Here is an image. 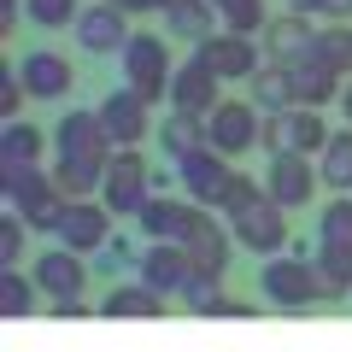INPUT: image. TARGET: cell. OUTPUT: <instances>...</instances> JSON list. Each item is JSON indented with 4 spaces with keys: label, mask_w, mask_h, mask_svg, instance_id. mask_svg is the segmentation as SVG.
<instances>
[{
    "label": "cell",
    "mask_w": 352,
    "mask_h": 352,
    "mask_svg": "<svg viewBox=\"0 0 352 352\" xmlns=\"http://www.w3.org/2000/svg\"><path fill=\"white\" fill-rule=\"evenodd\" d=\"M0 200L36 235H59V217L71 206L59 194V182H53V170H41V164H0Z\"/></svg>",
    "instance_id": "obj_1"
},
{
    "label": "cell",
    "mask_w": 352,
    "mask_h": 352,
    "mask_svg": "<svg viewBox=\"0 0 352 352\" xmlns=\"http://www.w3.org/2000/svg\"><path fill=\"white\" fill-rule=\"evenodd\" d=\"M118 65H124V82L135 88L147 106L170 100L176 59H170V41H164V36H153V30H135V36H129V47L118 53Z\"/></svg>",
    "instance_id": "obj_2"
},
{
    "label": "cell",
    "mask_w": 352,
    "mask_h": 352,
    "mask_svg": "<svg viewBox=\"0 0 352 352\" xmlns=\"http://www.w3.org/2000/svg\"><path fill=\"white\" fill-rule=\"evenodd\" d=\"M258 294L270 305H282V311H305V305L323 300L311 258H300V252H270V258L258 264Z\"/></svg>",
    "instance_id": "obj_3"
},
{
    "label": "cell",
    "mask_w": 352,
    "mask_h": 352,
    "mask_svg": "<svg viewBox=\"0 0 352 352\" xmlns=\"http://www.w3.org/2000/svg\"><path fill=\"white\" fill-rule=\"evenodd\" d=\"M335 135V129L323 124V112L317 106H288V112H264L258 124V147L264 153H323V141Z\"/></svg>",
    "instance_id": "obj_4"
},
{
    "label": "cell",
    "mask_w": 352,
    "mask_h": 352,
    "mask_svg": "<svg viewBox=\"0 0 352 352\" xmlns=\"http://www.w3.org/2000/svg\"><path fill=\"white\" fill-rule=\"evenodd\" d=\"M100 200L112 206V217H141V206L153 200L147 153H135V147H112V159H106V182H100Z\"/></svg>",
    "instance_id": "obj_5"
},
{
    "label": "cell",
    "mask_w": 352,
    "mask_h": 352,
    "mask_svg": "<svg viewBox=\"0 0 352 352\" xmlns=\"http://www.w3.org/2000/svg\"><path fill=\"white\" fill-rule=\"evenodd\" d=\"M71 36H76V47L82 53H94V59H112V53H124L129 47V12L118 6V0H88L82 12H76V24H71Z\"/></svg>",
    "instance_id": "obj_6"
},
{
    "label": "cell",
    "mask_w": 352,
    "mask_h": 352,
    "mask_svg": "<svg viewBox=\"0 0 352 352\" xmlns=\"http://www.w3.org/2000/svg\"><path fill=\"white\" fill-rule=\"evenodd\" d=\"M229 235H235V247L258 252V258H270V252H288V206H276L270 194H264L258 206H247V212L229 217Z\"/></svg>",
    "instance_id": "obj_7"
},
{
    "label": "cell",
    "mask_w": 352,
    "mask_h": 352,
    "mask_svg": "<svg viewBox=\"0 0 352 352\" xmlns=\"http://www.w3.org/2000/svg\"><path fill=\"white\" fill-rule=\"evenodd\" d=\"M317 159L311 153H270V170H264V194L276 206H288V212H300V206L317 200Z\"/></svg>",
    "instance_id": "obj_8"
},
{
    "label": "cell",
    "mask_w": 352,
    "mask_h": 352,
    "mask_svg": "<svg viewBox=\"0 0 352 352\" xmlns=\"http://www.w3.org/2000/svg\"><path fill=\"white\" fill-rule=\"evenodd\" d=\"M258 106L252 100H223L217 112H206V147H217L223 159H241V153L258 147Z\"/></svg>",
    "instance_id": "obj_9"
},
{
    "label": "cell",
    "mask_w": 352,
    "mask_h": 352,
    "mask_svg": "<svg viewBox=\"0 0 352 352\" xmlns=\"http://www.w3.org/2000/svg\"><path fill=\"white\" fill-rule=\"evenodd\" d=\"M176 176H182V194H188L194 206H212V212H223V194H229V159L217 147H194L188 159H176Z\"/></svg>",
    "instance_id": "obj_10"
},
{
    "label": "cell",
    "mask_w": 352,
    "mask_h": 352,
    "mask_svg": "<svg viewBox=\"0 0 352 352\" xmlns=\"http://www.w3.org/2000/svg\"><path fill=\"white\" fill-rule=\"evenodd\" d=\"M53 153L65 159H112V135H106L100 112H82V106H65L59 124H53Z\"/></svg>",
    "instance_id": "obj_11"
},
{
    "label": "cell",
    "mask_w": 352,
    "mask_h": 352,
    "mask_svg": "<svg viewBox=\"0 0 352 352\" xmlns=\"http://www.w3.org/2000/svg\"><path fill=\"white\" fill-rule=\"evenodd\" d=\"M36 288L41 294H53V300H76V294L88 288V276H94V264H88V252H76V247H47V252H36Z\"/></svg>",
    "instance_id": "obj_12"
},
{
    "label": "cell",
    "mask_w": 352,
    "mask_h": 352,
    "mask_svg": "<svg viewBox=\"0 0 352 352\" xmlns=\"http://www.w3.org/2000/svg\"><path fill=\"white\" fill-rule=\"evenodd\" d=\"M194 53H200L223 82H252V71L264 65V41L258 36H235V30H217V36L200 41Z\"/></svg>",
    "instance_id": "obj_13"
},
{
    "label": "cell",
    "mask_w": 352,
    "mask_h": 352,
    "mask_svg": "<svg viewBox=\"0 0 352 352\" xmlns=\"http://www.w3.org/2000/svg\"><path fill=\"white\" fill-rule=\"evenodd\" d=\"M170 106H182V112H217L223 106V76L212 71V65L200 59V53H188V59H176V76H170Z\"/></svg>",
    "instance_id": "obj_14"
},
{
    "label": "cell",
    "mask_w": 352,
    "mask_h": 352,
    "mask_svg": "<svg viewBox=\"0 0 352 352\" xmlns=\"http://www.w3.org/2000/svg\"><path fill=\"white\" fill-rule=\"evenodd\" d=\"M18 76H24L30 100H65V94L76 88L71 59H65V53H53V47H30V53H18Z\"/></svg>",
    "instance_id": "obj_15"
},
{
    "label": "cell",
    "mask_w": 352,
    "mask_h": 352,
    "mask_svg": "<svg viewBox=\"0 0 352 352\" xmlns=\"http://www.w3.org/2000/svg\"><path fill=\"white\" fill-rule=\"evenodd\" d=\"M59 241L94 258V252L112 241V206H106V200H71L65 217H59Z\"/></svg>",
    "instance_id": "obj_16"
},
{
    "label": "cell",
    "mask_w": 352,
    "mask_h": 352,
    "mask_svg": "<svg viewBox=\"0 0 352 352\" xmlns=\"http://www.w3.org/2000/svg\"><path fill=\"white\" fill-rule=\"evenodd\" d=\"M94 112H100V124H106V135H112V147H141V135L153 129L147 100H141L129 82H124V88H112V94H106Z\"/></svg>",
    "instance_id": "obj_17"
},
{
    "label": "cell",
    "mask_w": 352,
    "mask_h": 352,
    "mask_svg": "<svg viewBox=\"0 0 352 352\" xmlns=\"http://www.w3.org/2000/svg\"><path fill=\"white\" fill-rule=\"evenodd\" d=\"M147 288H159V294H182L188 288V276H194V258H188V247L182 241H147L141 247V270H135Z\"/></svg>",
    "instance_id": "obj_18"
},
{
    "label": "cell",
    "mask_w": 352,
    "mask_h": 352,
    "mask_svg": "<svg viewBox=\"0 0 352 352\" xmlns=\"http://www.w3.org/2000/svg\"><path fill=\"white\" fill-rule=\"evenodd\" d=\"M182 247H188L194 270H206V276H223L229 270V252H235V235H223V223L212 217V206H200L188 223V235H182Z\"/></svg>",
    "instance_id": "obj_19"
},
{
    "label": "cell",
    "mask_w": 352,
    "mask_h": 352,
    "mask_svg": "<svg viewBox=\"0 0 352 352\" xmlns=\"http://www.w3.org/2000/svg\"><path fill=\"white\" fill-rule=\"evenodd\" d=\"M288 76H294V106H317V112H323V106H335L340 88H346V71H335V65L317 59V53L294 59Z\"/></svg>",
    "instance_id": "obj_20"
},
{
    "label": "cell",
    "mask_w": 352,
    "mask_h": 352,
    "mask_svg": "<svg viewBox=\"0 0 352 352\" xmlns=\"http://www.w3.org/2000/svg\"><path fill=\"white\" fill-rule=\"evenodd\" d=\"M264 59L270 65H294V59H305V53L317 47V24L305 12H276L270 24H264Z\"/></svg>",
    "instance_id": "obj_21"
},
{
    "label": "cell",
    "mask_w": 352,
    "mask_h": 352,
    "mask_svg": "<svg viewBox=\"0 0 352 352\" xmlns=\"http://www.w3.org/2000/svg\"><path fill=\"white\" fill-rule=\"evenodd\" d=\"M194 212H200L194 200H164V194H153V200L141 206L135 229H141V241H182L188 223H194Z\"/></svg>",
    "instance_id": "obj_22"
},
{
    "label": "cell",
    "mask_w": 352,
    "mask_h": 352,
    "mask_svg": "<svg viewBox=\"0 0 352 352\" xmlns=\"http://www.w3.org/2000/svg\"><path fill=\"white\" fill-rule=\"evenodd\" d=\"M164 305H170V294L147 288L141 276H124V282H112V288H106L100 311H106V317H164Z\"/></svg>",
    "instance_id": "obj_23"
},
{
    "label": "cell",
    "mask_w": 352,
    "mask_h": 352,
    "mask_svg": "<svg viewBox=\"0 0 352 352\" xmlns=\"http://www.w3.org/2000/svg\"><path fill=\"white\" fill-rule=\"evenodd\" d=\"M153 135H159V153L164 159H188L194 147H206V118L200 112H182V106H170V112L159 118V129H153Z\"/></svg>",
    "instance_id": "obj_24"
},
{
    "label": "cell",
    "mask_w": 352,
    "mask_h": 352,
    "mask_svg": "<svg viewBox=\"0 0 352 352\" xmlns=\"http://www.w3.org/2000/svg\"><path fill=\"white\" fill-rule=\"evenodd\" d=\"M53 182H59L65 200H100V182H106V164L100 159H65V153H53Z\"/></svg>",
    "instance_id": "obj_25"
},
{
    "label": "cell",
    "mask_w": 352,
    "mask_h": 352,
    "mask_svg": "<svg viewBox=\"0 0 352 352\" xmlns=\"http://www.w3.org/2000/svg\"><path fill=\"white\" fill-rule=\"evenodd\" d=\"M164 36L188 41V47H200V41H212L217 30H223V18L212 12V0H194V6H164Z\"/></svg>",
    "instance_id": "obj_26"
},
{
    "label": "cell",
    "mask_w": 352,
    "mask_h": 352,
    "mask_svg": "<svg viewBox=\"0 0 352 352\" xmlns=\"http://www.w3.org/2000/svg\"><path fill=\"white\" fill-rule=\"evenodd\" d=\"M47 147H53V129L24 124V118H6V129H0V164H41Z\"/></svg>",
    "instance_id": "obj_27"
},
{
    "label": "cell",
    "mask_w": 352,
    "mask_h": 352,
    "mask_svg": "<svg viewBox=\"0 0 352 352\" xmlns=\"http://www.w3.org/2000/svg\"><path fill=\"white\" fill-rule=\"evenodd\" d=\"M317 288H323V300H346L352 294V247H335V241H317Z\"/></svg>",
    "instance_id": "obj_28"
},
{
    "label": "cell",
    "mask_w": 352,
    "mask_h": 352,
    "mask_svg": "<svg viewBox=\"0 0 352 352\" xmlns=\"http://www.w3.org/2000/svg\"><path fill=\"white\" fill-rule=\"evenodd\" d=\"M247 100L258 106V112H288V106H294V76H288V65H270V59H264L258 71H252V82H247Z\"/></svg>",
    "instance_id": "obj_29"
},
{
    "label": "cell",
    "mask_w": 352,
    "mask_h": 352,
    "mask_svg": "<svg viewBox=\"0 0 352 352\" xmlns=\"http://www.w3.org/2000/svg\"><path fill=\"white\" fill-rule=\"evenodd\" d=\"M317 176H323L329 194H352V124L335 129V135L323 141V153H317Z\"/></svg>",
    "instance_id": "obj_30"
},
{
    "label": "cell",
    "mask_w": 352,
    "mask_h": 352,
    "mask_svg": "<svg viewBox=\"0 0 352 352\" xmlns=\"http://www.w3.org/2000/svg\"><path fill=\"white\" fill-rule=\"evenodd\" d=\"M141 247H147V241H141ZM141 247H135V241H129V235H112V241H106V247L94 252V258H88V264H94L100 276L124 282V270H129V276H135V270H141Z\"/></svg>",
    "instance_id": "obj_31"
},
{
    "label": "cell",
    "mask_w": 352,
    "mask_h": 352,
    "mask_svg": "<svg viewBox=\"0 0 352 352\" xmlns=\"http://www.w3.org/2000/svg\"><path fill=\"white\" fill-rule=\"evenodd\" d=\"M212 12L223 18V30H235V36H264V24H270L264 0H212Z\"/></svg>",
    "instance_id": "obj_32"
},
{
    "label": "cell",
    "mask_w": 352,
    "mask_h": 352,
    "mask_svg": "<svg viewBox=\"0 0 352 352\" xmlns=\"http://www.w3.org/2000/svg\"><path fill=\"white\" fill-rule=\"evenodd\" d=\"M317 241H335V247H352V200H323L317 206Z\"/></svg>",
    "instance_id": "obj_33"
},
{
    "label": "cell",
    "mask_w": 352,
    "mask_h": 352,
    "mask_svg": "<svg viewBox=\"0 0 352 352\" xmlns=\"http://www.w3.org/2000/svg\"><path fill=\"white\" fill-rule=\"evenodd\" d=\"M311 53L352 76V24H317V47H311Z\"/></svg>",
    "instance_id": "obj_34"
},
{
    "label": "cell",
    "mask_w": 352,
    "mask_h": 352,
    "mask_svg": "<svg viewBox=\"0 0 352 352\" xmlns=\"http://www.w3.org/2000/svg\"><path fill=\"white\" fill-rule=\"evenodd\" d=\"M76 12H82V0H24V18L36 30H71Z\"/></svg>",
    "instance_id": "obj_35"
},
{
    "label": "cell",
    "mask_w": 352,
    "mask_h": 352,
    "mask_svg": "<svg viewBox=\"0 0 352 352\" xmlns=\"http://www.w3.org/2000/svg\"><path fill=\"white\" fill-rule=\"evenodd\" d=\"M36 276H24V270H6V282H0V311L6 317H30L36 311Z\"/></svg>",
    "instance_id": "obj_36"
},
{
    "label": "cell",
    "mask_w": 352,
    "mask_h": 352,
    "mask_svg": "<svg viewBox=\"0 0 352 352\" xmlns=\"http://www.w3.org/2000/svg\"><path fill=\"white\" fill-rule=\"evenodd\" d=\"M24 252H30V223L18 212H6L0 217V264H6V270H18V264H24Z\"/></svg>",
    "instance_id": "obj_37"
},
{
    "label": "cell",
    "mask_w": 352,
    "mask_h": 352,
    "mask_svg": "<svg viewBox=\"0 0 352 352\" xmlns=\"http://www.w3.org/2000/svg\"><path fill=\"white\" fill-rule=\"evenodd\" d=\"M264 200V182L258 176H229V194H223V217H235V212H247V206H258Z\"/></svg>",
    "instance_id": "obj_38"
},
{
    "label": "cell",
    "mask_w": 352,
    "mask_h": 352,
    "mask_svg": "<svg viewBox=\"0 0 352 352\" xmlns=\"http://www.w3.org/2000/svg\"><path fill=\"white\" fill-rule=\"evenodd\" d=\"M323 24H352V0H323Z\"/></svg>",
    "instance_id": "obj_39"
},
{
    "label": "cell",
    "mask_w": 352,
    "mask_h": 352,
    "mask_svg": "<svg viewBox=\"0 0 352 352\" xmlns=\"http://www.w3.org/2000/svg\"><path fill=\"white\" fill-rule=\"evenodd\" d=\"M53 317H88V300H53Z\"/></svg>",
    "instance_id": "obj_40"
},
{
    "label": "cell",
    "mask_w": 352,
    "mask_h": 352,
    "mask_svg": "<svg viewBox=\"0 0 352 352\" xmlns=\"http://www.w3.org/2000/svg\"><path fill=\"white\" fill-rule=\"evenodd\" d=\"M124 12H164V0H118Z\"/></svg>",
    "instance_id": "obj_41"
},
{
    "label": "cell",
    "mask_w": 352,
    "mask_h": 352,
    "mask_svg": "<svg viewBox=\"0 0 352 352\" xmlns=\"http://www.w3.org/2000/svg\"><path fill=\"white\" fill-rule=\"evenodd\" d=\"M335 106H340V118L352 124V76H346V88H340V100H335Z\"/></svg>",
    "instance_id": "obj_42"
},
{
    "label": "cell",
    "mask_w": 352,
    "mask_h": 352,
    "mask_svg": "<svg viewBox=\"0 0 352 352\" xmlns=\"http://www.w3.org/2000/svg\"><path fill=\"white\" fill-rule=\"evenodd\" d=\"M288 12H305V18H311V12H323V0H288Z\"/></svg>",
    "instance_id": "obj_43"
},
{
    "label": "cell",
    "mask_w": 352,
    "mask_h": 352,
    "mask_svg": "<svg viewBox=\"0 0 352 352\" xmlns=\"http://www.w3.org/2000/svg\"><path fill=\"white\" fill-rule=\"evenodd\" d=\"M164 6H194V0H164Z\"/></svg>",
    "instance_id": "obj_44"
}]
</instances>
